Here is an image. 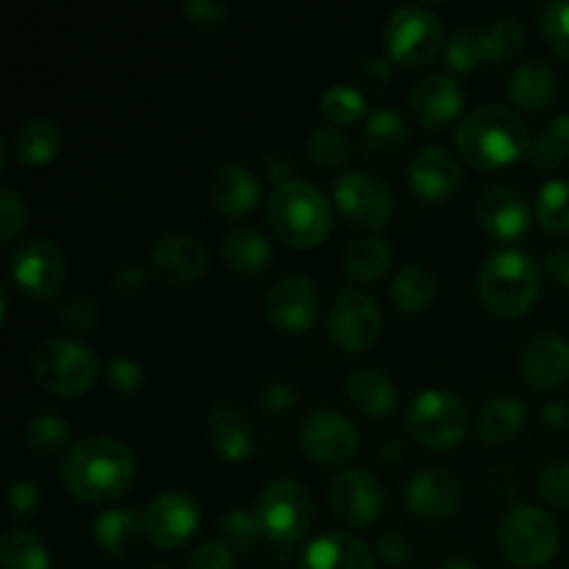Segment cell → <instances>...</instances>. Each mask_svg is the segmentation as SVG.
<instances>
[{
	"mask_svg": "<svg viewBox=\"0 0 569 569\" xmlns=\"http://www.w3.org/2000/svg\"><path fill=\"white\" fill-rule=\"evenodd\" d=\"M28 226V211L20 194L11 187L0 189V239L3 244H14Z\"/></svg>",
	"mask_w": 569,
	"mask_h": 569,
	"instance_id": "cell-47",
	"label": "cell"
},
{
	"mask_svg": "<svg viewBox=\"0 0 569 569\" xmlns=\"http://www.w3.org/2000/svg\"><path fill=\"white\" fill-rule=\"evenodd\" d=\"M542 292V270L526 250L506 248L489 256L478 276V295L489 315L517 320L537 303Z\"/></svg>",
	"mask_w": 569,
	"mask_h": 569,
	"instance_id": "cell-4",
	"label": "cell"
},
{
	"mask_svg": "<svg viewBox=\"0 0 569 569\" xmlns=\"http://www.w3.org/2000/svg\"><path fill=\"white\" fill-rule=\"evenodd\" d=\"M548 48L569 64V0H550L539 17Z\"/></svg>",
	"mask_w": 569,
	"mask_h": 569,
	"instance_id": "cell-44",
	"label": "cell"
},
{
	"mask_svg": "<svg viewBox=\"0 0 569 569\" xmlns=\"http://www.w3.org/2000/svg\"><path fill=\"white\" fill-rule=\"evenodd\" d=\"M31 376L44 392L59 395V398H78L100 376V359L89 345L78 339L53 337L39 342L31 350Z\"/></svg>",
	"mask_w": 569,
	"mask_h": 569,
	"instance_id": "cell-5",
	"label": "cell"
},
{
	"mask_svg": "<svg viewBox=\"0 0 569 569\" xmlns=\"http://www.w3.org/2000/svg\"><path fill=\"white\" fill-rule=\"evenodd\" d=\"M92 533L100 553L111 556V559H122L131 550H137L139 539L144 537V526L137 509H109L94 520Z\"/></svg>",
	"mask_w": 569,
	"mask_h": 569,
	"instance_id": "cell-30",
	"label": "cell"
},
{
	"mask_svg": "<svg viewBox=\"0 0 569 569\" xmlns=\"http://www.w3.org/2000/svg\"><path fill=\"white\" fill-rule=\"evenodd\" d=\"M144 539L159 550H178L194 537L200 526V506L194 503L192 495L161 492L148 503L142 515Z\"/></svg>",
	"mask_w": 569,
	"mask_h": 569,
	"instance_id": "cell-13",
	"label": "cell"
},
{
	"mask_svg": "<svg viewBox=\"0 0 569 569\" xmlns=\"http://www.w3.org/2000/svg\"><path fill=\"white\" fill-rule=\"evenodd\" d=\"M348 400L365 417H387L398 406V389L383 370L359 367L348 378Z\"/></svg>",
	"mask_w": 569,
	"mask_h": 569,
	"instance_id": "cell-29",
	"label": "cell"
},
{
	"mask_svg": "<svg viewBox=\"0 0 569 569\" xmlns=\"http://www.w3.org/2000/svg\"><path fill=\"white\" fill-rule=\"evenodd\" d=\"M306 156L320 167H342L350 159V139L339 126H317L306 137Z\"/></svg>",
	"mask_w": 569,
	"mask_h": 569,
	"instance_id": "cell-39",
	"label": "cell"
},
{
	"mask_svg": "<svg viewBox=\"0 0 569 569\" xmlns=\"http://www.w3.org/2000/svg\"><path fill=\"white\" fill-rule=\"evenodd\" d=\"M389 81H392V61L383 56H367L356 70V89L381 92Z\"/></svg>",
	"mask_w": 569,
	"mask_h": 569,
	"instance_id": "cell-50",
	"label": "cell"
},
{
	"mask_svg": "<svg viewBox=\"0 0 569 569\" xmlns=\"http://www.w3.org/2000/svg\"><path fill=\"white\" fill-rule=\"evenodd\" d=\"M548 272L553 281L569 289V244H561L548 256Z\"/></svg>",
	"mask_w": 569,
	"mask_h": 569,
	"instance_id": "cell-60",
	"label": "cell"
},
{
	"mask_svg": "<svg viewBox=\"0 0 569 569\" xmlns=\"http://www.w3.org/2000/svg\"><path fill=\"white\" fill-rule=\"evenodd\" d=\"M381 306L365 289H345L328 311V339L342 353H365L381 337Z\"/></svg>",
	"mask_w": 569,
	"mask_h": 569,
	"instance_id": "cell-11",
	"label": "cell"
},
{
	"mask_svg": "<svg viewBox=\"0 0 569 569\" xmlns=\"http://www.w3.org/2000/svg\"><path fill=\"white\" fill-rule=\"evenodd\" d=\"M461 178L465 172H461L459 159L448 148L428 144L411 159V189L417 192V198L428 200V203H442V200L453 198L461 187Z\"/></svg>",
	"mask_w": 569,
	"mask_h": 569,
	"instance_id": "cell-22",
	"label": "cell"
},
{
	"mask_svg": "<svg viewBox=\"0 0 569 569\" xmlns=\"http://www.w3.org/2000/svg\"><path fill=\"white\" fill-rule=\"evenodd\" d=\"M539 422H542L545 431H569V406L561 403V400H550L539 409Z\"/></svg>",
	"mask_w": 569,
	"mask_h": 569,
	"instance_id": "cell-57",
	"label": "cell"
},
{
	"mask_svg": "<svg viewBox=\"0 0 569 569\" xmlns=\"http://www.w3.org/2000/svg\"><path fill=\"white\" fill-rule=\"evenodd\" d=\"M295 400H298V395H295V389L283 381H270L267 387H261L259 392L261 411L270 417L289 415V411L295 409Z\"/></svg>",
	"mask_w": 569,
	"mask_h": 569,
	"instance_id": "cell-52",
	"label": "cell"
},
{
	"mask_svg": "<svg viewBox=\"0 0 569 569\" xmlns=\"http://www.w3.org/2000/svg\"><path fill=\"white\" fill-rule=\"evenodd\" d=\"M378 559L387 561L389 567H400L411 559V542L403 531L398 528H387V531L378 537Z\"/></svg>",
	"mask_w": 569,
	"mask_h": 569,
	"instance_id": "cell-53",
	"label": "cell"
},
{
	"mask_svg": "<svg viewBox=\"0 0 569 569\" xmlns=\"http://www.w3.org/2000/svg\"><path fill=\"white\" fill-rule=\"evenodd\" d=\"M437 569H476V565L470 559H465V556H453V559L442 561Z\"/></svg>",
	"mask_w": 569,
	"mask_h": 569,
	"instance_id": "cell-61",
	"label": "cell"
},
{
	"mask_svg": "<svg viewBox=\"0 0 569 569\" xmlns=\"http://www.w3.org/2000/svg\"><path fill=\"white\" fill-rule=\"evenodd\" d=\"M292 170H295V167H292V161L287 159V156L272 153V156H267V159H264L267 181L276 183V187H283V183L295 181V178H292Z\"/></svg>",
	"mask_w": 569,
	"mask_h": 569,
	"instance_id": "cell-59",
	"label": "cell"
},
{
	"mask_svg": "<svg viewBox=\"0 0 569 569\" xmlns=\"http://www.w3.org/2000/svg\"><path fill=\"white\" fill-rule=\"evenodd\" d=\"M39 500H42V495H39V487L33 481H26V478H20V481L11 483L9 509H11V515L17 517V520L33 517V511L39 509Z\"/></svg>",
	"mask_w": 569,
	"mask_h": 569,
	"instance_id": "cell-54",
	"label": "cell"
},
{
	"mask_svg": "<svg viewBox=\"0 0 569 569\" xmlns=\"http://www.w3.org/2000/svg\"><path fill=\"white\" fill-rule=\"evenodd\" d=\"M445 64H448L450 76L476 72L478 64H483L478 28H459V31L448 39V44H445Z\"/></svg>",
	"mask_w": 569,
	"mask_h": 569,
	"instance_id": "cell-43",
	"label": "cell"
},
{
	"mask_svg": "<svg viewBox=\"0 0 569 569\" xmlns=\"http://www.w3.org/2000/svg\"><path fill=\"white\" fill-rule=\"evenodd\" d=\"M148 267L164 283L187 287V283H194L198 278L206 276V270H209V253H206L200 239L183 237V233H170V237L159 239L150 248Z\"/></svg>",
	"mask_w": 569,
	"mask_h": 569,
	"instance_id": "cell-18",
	"label": "cell"
},
{
	"mask_svg": "<svg viewBox=\"0 0 569 569\" xmlns=\"http://www.w3.org/2000/svg\"><path fill=\"white\" fill-rule=\"evenodd\" d=\"M487 492L495 500H515L517 492H520V483H517V476L509 467H495L487 476Z\"/></svg>",
	"mask_w": 569,
	"mask_h": 569,
	"instance_id": "cell-55",
	"label": "cell"
},
{
	"mask_svg": "<svg viewBox=\"0 0 569 569\" xmlns=\"http://www.w3.org/2000/svg\"><path fill=\"white\" fill-rule=\"evenodd\" d=\"M0 569H50L48 545L28 528H11L0 542Z\"/></svg>",
	"mask_w": 569,
	"mask_h": 569,
	"instance_id": "cell-36",
	"label": "cell"
},
{
	"mask_svg": "<svg viewBox=\"0 0 569 569\" xmlns=\"http://www.w3.org/2000/svg\"><path fill=\"white\" fill-rule=\"evenodd\" d=\"M537 492L545 503L569 509V459H556L542 467L537 478Z\"/></svg>",
	"mask_w": 569,
	"mask_h": 569,
	"instance_id": "cell-46",
	"label": "cell"
},
{
	"mask_svg": "<svg viewBox=\"0 0 569 569\" xmlns=\"http://www.w3.org/2000/svg\"><path fill=\"white\" fill-rule=\"evenodd\" d=\"M103 378L111 392L120 395V398H131V395H137L142 389L144 372L139 367V361L128 359V356H114V359L106 361Z\"/></svg>",
	"mask_w": 569,
	"mask_h": 569,
	"instance_id": "cell-45",
	"label": "cell"
},
{
	"mask_svg": "<svg viewBox=\"0 0 569 569\" xmlns=\"http://www.w3.org/2000/svg\"><path fill=\"white\" fill-rule=\"evenodd\" d=\"M220 253L228 270L237 272V276H259L272 259V248L267 237L253 231V228H233V231H228L222 237Z\"/></svg>",
	"mask_w": 569,
	"mask_h": 569,
	"instance_id": "cell-31",
	"label": "cell"
},
{
	"mask_svg": "<svg viewBox=\"0 0 569 569\" xmlns=\"http://www.w3.org/2000/svg\"><path fill=\"white\" fill-rule=\"evenodd\" d=\"M531 131L517 111L500 103H483L461 120L456 131V150L478 170H498L515 164L531 150Z\"/></svg>",
	"mask_w": 569,
	"mask_h": 569,
	"instance_id": "cell-2",
	"label": "cell"
},
{
	"mask_svg": "<svg viewBox=\"0 0 569 569\" xmlns=\"http://www.w3.org/2000/svg\"><path fill=\"white\" fill-rule=\"evenodd\" d=\"M437 272L422 261H409L398 270L392 281V303L400 315H420L437 298Z\"/></svg>",
	"mask_w": 569,
	"mask_h": 569,
	"instance_id": "cell-32",
	"label": "cell"
},
{
	"mask_svg": "<svg viewBox=\"0 0 569 569\" xmlns=\"http://www.w3.org/2000/svg\"><path fill=\"white\" fill-rule=\"evenodd\" d=\"M345 272L356 281H378L392 267V244L383 237L356 239L345 250Z\"/></svg>",
	"mask_w": 569,
	"mask_h": 569,
	"instance_id": "cell-35",
	"label": "cell"
},
{
	"mask_svg": "<svg viewBox=\"0 0 569 569\" xmlns=\"http://www.w3.org/2000/svg\"><path fill=\"white\" fill-rule=\"evenodd\" d=\"M409 109L422 128L439 131L461 114L465 89H461L459 78L450 76V72H431L411 87Z\"/></svg>",
	"mask_w": 569,
	"mask_h": 569,
	"instance_id": "cell-17",
	"label": "cell"
},
{
	"mask_svg": "<svg viewBox=\"0 0 569 569\" xmlns=\"http://www.w3.org/2000/svg\"><path fill=\"white\" fill-rule=\"evenodd\" d=\"M9 276L28 300L39 303V300L56 298L67 278L64 250L53 239H28L11 256Z\"/></svg>",
	"mask_w": 569,
	"mask_h": 569,
	"instance_id": "cell-10",
	"label": "cell"
},
{
	"mask_svg": "<svg viewBox=\"0 0 569 569\" xmlns=\"http://www.w3.org/2000/svg\"><path fill=\"white\" fill-rule=\"evenodd\" d=\"M61 150V131L53 120H44V117H33V120L22 122L17 128L14 139H11V153L20 164L26 167H39L48 164L59 156Z\"/></svg>",
	"mask_w": 569,
	"mask_h": 569,
	"instance_id": "cell-33",
	"label": "cell"
},
{
	"mask_svg": "<svg viewBox=\"0 0 569 569\" xmlns=\"http://www.w3.org/2000/svg\"><path fill=\"white\" fill-rule=\"evenodd\" d=\"M528 159L539 170H559L569 164V114H556L533 137Z\"/></svg>",
	"mask_w": 569,
	"mask_h": 569,
	"instance_id": "cell-37",
	"label": "cell"
},
{
	"mask_svg": "<svg viewBox=\"0 0 569 569\" xmlns=\"http://www.w3.org/2000/svg\"><path fill=\"white\" fill-rule=\"evenodd\" d=\"M370 459L378 461V465H383V467L398 465V461L403 459V442L395 437L376 439V445H372V450H370Z\"/></svg>",
	"mask_w": 569,
	"mask_h": 569,
	"instance_id": "cell-58",
	"label": "cell"
},
{
	"mask_svg": "<svg viewBox=\"0 0 569 569\" xmlns=\"http://www.w3.org/2000/svg\"><path fill=\"white\" fill-rule=\"evenodd\" d=\"M298 569H376V553L361 539L331 531L306 545Z\"/></svg>",
	"mask_w": 569,
	"mask_h": 569,
	"instance_id": "cell-25",
	"label": "cell"
},
{
	"mask_svg": "<svg viewBox=\"0 0 569 569\" xmlns=\"http://www.w3.org/2000/svg\"><path fill=\"white\" fill-rule=\"evenodd\" d=\"M22 439L39 456H53L70 445L72 433L59 415H33L22 428ZM72 448V445H70Z\"/></svg>",
	"mask_w": 569,
	"mask_h": 569,
	"instance_id": "cell-38",
	"label": "cell"
},
{
	"mask_svg": "<svg viewBox=\"0 0 569 569\" xmlns=\"http://www.w3.org/2000/svg\"><path fill=\"white\" fill-rule=\"evenodd\" d=\"M498 548L506 561L522 569L545 567L559 550V526L537 506H515L498 526Z\"/></svg>",
	"mask_w": 569,
	"mask_h": 569,
	"instance_id": "cell-8",
	"label": "cell"
},
{
	"mask_svg": "<svg viewBox=\"0 0 569 569\" xmlns=\"http://www.w3.org/2000/svg\"><path fill=\"white\" fill-rule=\"evenodd\" d=\"M537 222L548 233L569 231V181H550L539 189L533 203Z\"/></svg>",
	"mask_w": 569,
	"mask_h": 569,
	"instance_id": "cell-40",
	"label": "cell"
},
{
	"mask_svg": "<svg viewBox=\"0 0 569 569\" xmlns=\"http://www.w3.org/2000/svg\"><path fill=\"white\" fill-rule=\"evenodd\" d=\"M267 222L287 248H317L333 228V206L322 189L295 178L272 189L267 200Z\"/></svg>",
	"mask_w": 569,
	"mask_h": 569,
	"instance_id": "cell-3",
	"label": "cell"
},
{
	"mask_svg": "<svg viewBox=\"0 0 569 569\" xmlns=\"http://www.w3.org/2000/svg\"><path fill=\"white\" fill-rule=\"evenodd\" d=\"M150 569H167V567H150Z\"/></svg>",
	"mask_w": 569,
	"mask_h": 569,
	"instance_id": "cell-62",
	"label": "cell"
},
{
	"mask_svg": "<svg viewBox=\"0 0 569 569\" xmlns=\"http://www.w3.org/2000/svg\"><path fill=\"white\" fill-rule=\"evenodd\" d=\"M478 39H481L483 61L489 64H503L511 61L515 56H520V50L526 48V26L520 22V17L515 14H495L478 28Z\"/></svg>",
	"mask_w": 569,
	"mask_h": 569,
	"instance_id": "cell-34",
	"label": "cell"
},
{
	"mask_svg": "<svg viewBox=\"0 0 569 569\" xmlns=\"http://www.w3.org/2000/svg\"><path fill=\"white\" fill-rule=\"evenodd\" d=\"M300 448L322 467H345L359 453V431L345 415L317 409L300 426Z\"/></svg>",
	"mask_w": 569,
	"mask_h": 569,
	"instance_id": "cell-12",
	"label": "cell"
},
{
	"mask_svg": "<svg viewBox=\"0 0 569 569\" xmlns=\"http://www.w3.org/2000/svg\"><path fill=\"white\" fill-rule=\"evenodd\" d=\"M144 283H148V276L137 264H120L111 276V287L117 289V295H137L142 292Z\"/></svg>",
	"mask_w": 569,
	"mask_h": 569,
	"instance_id": "cell-56",
	"label": "cell"
},
{
	"mask_svg": "<svg viewBox=\"0 0 569 569\" xmlns=\"http://www.w3.org/2000/svg\"><path fill=\"white\" fill-rule=\"evenodd\" d=\"M209 200L220 214L248 217L261 200V181L242 164H220L209 176Z\"/></svg>",
	"mask_w": 569,
	"mask_h": 569,
	"instance_id": "cell-23",
	"label": "cell"
},
{
	"mask_svg": "<svg viewBox=\"0 0 569 569\" xmlns=\"http://www.w3.org/2000/svg\"><path fill=\"white\" fill-rule=\"evenodd\" d=\"M470 411L465 400L445 389H426L406 411V431L431 450H453L465 442Z\"/></svg>",
	"mask_w": 569,
	"mask_h": 569,
	"instance_id": "cell-9",
	"label": "cell"
},
{
	"mask_svg": "<svg viewBox=\"0 0 569 569\" xmlns=\"http://www.w3.org/2000/svg\"><path fill=\"white\" fill-rule=\"evenodd\" d=\"M445 44L442 20L428 6H400L383 22V48L395 64L428 67Z\"/></svg>",
	"mask_w": 569,
	"mask_h": 569,
	"instance_id": "cell-7",
	"label": "cell"
},
{
	"mask_svg": "<svg viewBox=\"0 0 569 569\" xmlns=\"http://www.w3.org/2000/svg\"><path fill=\"white\" fill-rule=\"evenodd\" d=\"M228 3L222 0H187L183 3V14L194 22L198 28H220L228 20Z\"/></svg>",
	"mask_w": 569,
	"mask_h": 569,
	"instance_id": "cell-51",
	"label": "cell"
},
{
	"mask_svg": "<svg viewBox=\"0 0 569 569\" xmlns=\"http://www.w3.org/2000/svg\"><path fill=\"white\" fill-rule=\"evenodd\" d=\"M189 569H237V559L226 542L214 539V542H203L192 550Z\"/></svg>",
	"mask_w": 569,
	"mask_h": 569,
	"instance_id": "cell-49",
	"label": "cell"
},
{
	"mask_svg": "<svg viewBox=\"0 0 569 569\" xmlns=\"http://www.w3.org/2000/svg\"><path fill=\"white\" fill-rule=\"evenodd\" d=\"M328 503L333 517L348 528H367L381 517L383 487L367 470H342L328 487Z\"/></svg>",
	"mask_w": 569,
	"mask_h": 569,
	"instance_id": "cell-15",
	"label": "cell"
},
{
	"mask_svg": "<svg viewBox=\"0 0 569 569\" xmlns=\"http://www.w3.org/2000/svg\"><path fill=\"white\" fill-rule=\"evenodd\" d=\"M320 311V292L306 276H287L267 295V317L281 333L298 337L309 331Z\"/></svg>",
	"mask_w": 569,
	"mask_h": 569,
	"instance_id": "cell-16",
	"label": "cell"
},
{
	"mask_svg": "<svg viewBox=\"0 0 569 569\" xmlns=\"http://www.w3.org/2000/svg\"><path fill=\"white\" fill-rule=\"evenodd\" d=\"M528 422V406L515 395H495L478 415V437L487 448H503L515 442Z\"/></svg>",
	"mask_w": 569,
	"mask_h": 569,
	"instance_id": "cell-28",
	"label": "cell"
},
{
	"mask_svg": "<svg viewBox=\"0 0 569 569\" xmlns=\"http://www.w3.org/2000/svg\"><path fill=\"white\" fill-rule=\"evenodd\" d=\"M59 320L70 331H94L100 322V309L94 303V298H89V295H70L59 306Z\"/></svg>",
	"mask_w": 569,
	"mask_h": 569,
	"instance_id": "cell-48",
	"label": "cell"
},
{
	"mask_svg": "<svg viewBox=\"0 0 569 569\" xmlns=\"http://www.w3.org/2000/svg\"><path fill=\"white\" fill-rule=\"evenodd\" d=\"M137 478L131 448L114 437H89L72 445L61 461V483L87 506H106L122 498Z\"/></svg>",
	"mask_w": 569,
	"mask_h": 569,
	"instance_id": "cell-1",
	"label": "cell"
},
{
	"mask_svg": "<svg viewBox=\"0 0 569 569\" xmlns=\"http://www.w3.org/2000/svg\"><path fill=\"white\" fill-rule=\"evenodd\" d=\"M406 509L426 522L450 520L461 509V483L448 470H420L406 483Z\"/></svg>",
	"mask_w": 569,
	"mask_h": 569,
	"instance_id": "cell-19",
	"label": "cell"
},
{
	"mask_svg": "<svg viewBox=\"0 0 569 569\" xmlns=\"http://www.w3.org/2000/svg\"><path fill=\"white\" fill-rule=\"evenodd\" d=\"M256 517H259L261 533L278 548H292L315 522V498L306 483L295 478H276L267 483L256 498Z\"/></svg>",
	"mask_w": 569,
	"mask_h": 569,
	"instance_id": "cell-6",
	"label": "cell"
},
{
	"mask_svg": "<svg viewBox=\"0 0 569 569\" xmlns=\"http://www.w3.org/2000/svg\"><path fill=\"white\" fill-rule=\"evenodd\" d=\"M520 376L537 392H553L569 381V342L561 333H539L526 345Z\"/></svg>",
	"mask_w": 569,
	"mask_h": 569,
	"instance_id": "cell-21",
	"label": "cell"
},
{
	"mask_svg": "<svg viewBox=\"0 0 569 569\" xmlns=\"http://www.w3.org/2000/svg\"><path fill=\"white\" fill-rule=\"evenodd\" d=\"M506 92H509L511 103L517 109L539 114V111L550 109L556 98H559V76H556V70L548 61H526V64H520L511 72Z\"/></svg>",
	"mask_w": 569,
	"mask_h": 569,
	"instance_id": "cell-27",
	"label": "cell"
},
{
	"mask_svg": "<svg viewBox=\"0 0 569 569\" xmlns=\"http://www.w3.org/2000/svg\"><path fill=\"white\" fill-rule=\"evenodd\" d=\"M320 109L331 120V126H350L367 111V98L361 94V89L337 83V87L326 89V94L320 98Z\"/></svg>",
	"mask_w": 569,
	"mask_h": 569,
	"instance_id": "cell-42",
	"label": "cell"
},
{
	"mask_svg": "<svg viewBox=\"0 0 569 569\" xmlns=\"http://www.w3.org/2000/svg\"><path fill=\"white\" fill-rule=\"evenodd\" d=\"M206 439H209L211 450L222 456L226 461H242L253 456L256 450V433L244 411L237 406L217 403L211 406L209 415L203 420Z\"/></svg>",
	"mask_w": 569,
	"mask_h": 569,
	"instance_id": "cell-24",
	"label": "cell"
},
{
	"mask_svg": "<svg viewBox=\"0 0 569 569\" xmlns=\"http://www.w3.org/2000/svg\"><path fill=\"white\" fill-rule=\"evenodd\" d=\"M217 531H220V542H226L233 553H244V550H253L264 533H261L259 517L256 511L248 509H228L226 515L217 522Z\"/></svg>",
	"mask_w": 569,
	"mask_h": 569,
	"instance_id": "cell-41",
	"label": "cell"
},
{
	"mask_svg": "<svg viewBox=\"0 0 569 569\" xmlns=\"http://www.w3.org/2000/svg\"><path fill=\"white\" fill-rule=\"evenodd\" d=\"M333 200L350 222L367 231H381L392 217V192L381 178L365 170L345 172L333 187Z\"/></svg>",
	"mask_w": 569,
	"mask_h": 569,
	"instance_id": "cell-14",
	"label": "cell"
},
{
	"mask_svg": "<svg viewBox=\"0 0 569 569\" xmlns=\"http://www.w3.org/2000/svg\"><path fill=\"white\" fill-rule=\"evenodd\" d=\"M478 222L489 237L509 242L522 237L531 226V203L511 183H495L478 198Z\"/></svg>",
	"mask_w": 569,
	"mask_h": 569,
	"instance_id": "cell-20",
	"label": "cell"
},
{
	"mask_svg": "<svg viewBox=\"0 0 569 569\" xmlns=\"http://www.w3.org/2000/svg\"><path fill=\"white\" fill-rule=\"evenodd\" d=\"M365 150L378 167H395L409 153V126L395 109H376L365 122Z\"/></svg>",
	"mask_w": 569,
	"mask_h": 569,
	"instance_id": "cell-26",
	"label": "cell"
}]
</instances>
